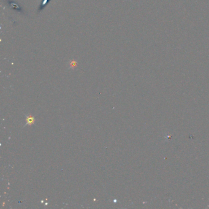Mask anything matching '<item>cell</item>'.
Returning <instances> with one entry per match:
<instances>
[{
	"label": "cell",
	"instance_id": "1",
	"mask_svg": "<svg viewBox=\"0 0 209 209\" xmlns=\"http://www.w3.org/2000/svg\"><path fill=\"white\" fill-rule=\"evenodd\" d=\"M6 2L7 3V4L14 10L17 11L18 12L20 13H24L23 9L22 8V7L15 1H13V0H6Z\"/></svg>",
	"mask_w": 209,
	"mask_h": 209
},
{
	"label": "cell",
	"instance_id": "2",
	"mask_svg": "<svg viewBox=\"0 0 209 209\" xmlns=\"http://www.w3.org/2000/svg\"><path fill=\"white\" fill-rule=\"evenodd\" d=\"M27 120V124H28V125H31V124H32L34 122L35 119H34V117H33L32 116L30 115V116H28V117H27V120Z\"/></svg>",
	"mask_w": 209,
	"mask_h": 209
}]
</instances>
